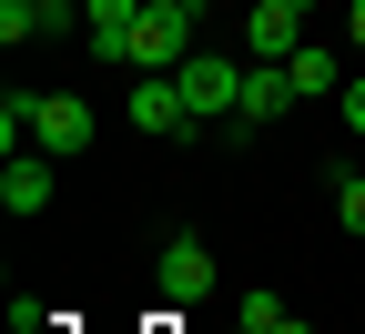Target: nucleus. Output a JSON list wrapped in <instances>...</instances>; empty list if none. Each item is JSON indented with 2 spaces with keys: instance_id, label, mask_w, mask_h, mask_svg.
Masks as SVG:
<instances>
[{
  "instance_id": "nucleus-1",
  "label": "nucleus",
  "mask_w": 365,
  "mask_h": 334,
  "mask_svg": "<svg viewBox=\"0 0 365 334\" xmlns=\"http://www.w3.org/2000/svg\"><path fill=\"white\" fill-rule=\"evenodd\" d=\"M304 11H314V0H244V51L254 61H294L304 41H314Z\"/></svg>"
},
{
  "instance_id": "nucleus-2",
  "label": "nucleus",
  "mask_w": 365,
  "mask_h": 334,
  "mask_svg": "<svg viewBox=\"0 0 365 334\" xmlns=\"http://www.w3.org/2000/svg\"><path fill=\"white\" fill-rule=\"evenodd\" d=\"M153 294H163V304H182V314L213 294V254L193 244V233H163V254H153Z\"/></svg>"
},
{
  "instance_id": "nucleus-3",
  "label": "nucleus",
  "mask_w": 365,
  "mask_h": 334,
  "mask_svg": "<svg viewBox=\"0 0 365 334\" xmlns=\"http://www.w3.org/2000/svg\"><path fill=\"white\" fill-rule=\"evenodd\" d=\"M173 81H182V102H193V122H234V102H244V61H223V51H193Z\"/></svg>"
},
{
  "instance_id": "nucleus-4",
  "label": "nucleus",
  "mask_w": 365,
  "mask_h": 334,
  "mask_svg": "<svg viewBox=\"0 0 365 334\" xmlns=\"http://www.w3.org/2000/svg\"><path fill=\"white\" fill-rule=\"evenodd\" d=\"M182 41H193V11H143V21H132V61H122V71H182V61H193Z\"/></svg>"
},
{
  "instance_id": "nucleus-5",
  "label": "nucleus",
  "mask_w": 365,
  "mask_h": 334,
  "mask_svg": "<svg viewBox=\"0 0 365 334\" xmlns=\"http://www.w3.org/2000/svg\"><path fill=\"white\" fill-rule=\"evenodd\" d=\"M132 132H153V142H173V132H203L173 71H143V81H132Z\"/></svg>"
},
{
  "instance_id": "nucleus-6",
  "label": "nucleus",
  "mask_w": 365,
  "mask_h": 334,
  "mask_svg": "<svg viewBox=\"0 0 365 334\" xmlns=\"http://www.w3.org/2000/svg\"><path fill=\"white\" fill-rule=\"evenodd\" d=\"M31 152H51V162H81V152H91V102L51 91V102L31 112Z\"/></svg>"
},
{
  "instance_id": "nucleus-7",
  "label": "nucleus",
  "mask_w": 365,
  "mask_h": 334,
  "mask_svg": "<svg viewBox=\"0 0 365 334\" xmlns=\"http://www.w3.org/2000/svg\"><path fill=\"white\" fill-rule=\"evenodd\" d=\"M294 102H304V91H294V71H284V61H244V102H234V122H244V132L284 122Z\"/></svg>"
},
{
  "instance_id": "nucleus-8",
  "label": "nucleus",
  "mask_w": 365,
  "mask_h": 334,
  "mask_svg": "<svg viewBox=\"0 0 365 334\" xmlns=\"http://www.w3.org/2000/svg\"><path fill=\"white\" fill-rule=\"evenodd\" d=\"M0 203L11 213H51V152H11L0 162Z\"/></svg>"
},
{
  "instance_id": "nucleus-9",
  "label": "nucleus",
  "mask_w": 365,
  "mask_h": 334,
  "mask_svg": "<svg viewBox=\"0 0 365 334\" xmlns=\"http://www.w3.org/2000/svg\"><path fill=\"white\" fill-rule=\"evenodd\" d=\"M284 71H294V91H304V102H314V91H345V61L325 51V41H304V51H294Z\"/></svg>"
},
{
  "instance_id": "nucleus-10",
  "label": "nucleus",
  "mask_w": 365,
  "mask_h": 334,
  "mask_svg": "<svg viewBox=\"0 0 365 334\" xmlns=\"http://www.w3.org/2000/svg\"><path fill=\"white\" fill-rule=\"evenodd\" d=\"M31 112H41V102H21V91L0 102V162H11V152H31Z\"/></svg>"
},
{
  "instance_id": "nucleus-11",
  "label": "nucleus",
  "mask_w": 365,
  "mask_h": 334,
  "mask_svg": "<svg viewBox=\"0 0 365 334\" xmlns=\"http://www.w3.org/2000/svg\"><path fill=\"white\" fill-rule=\"evenodd\" d=\"M335 213H345V233H365V172H335Z\"/></svg>"
},
{
  "instance_id": "nucleus-12",
  "label": "nucleus",
  "mask_w": 365,
  "mask_h": 334,
  "mask_svg": "<svg viewBox=\"0 0 365 334\" xmlns=\"http://www.w3.org/2000/svg\"><path fill=\"white\" fill-rule=\"evenodd\" d=\"M244 334H284V304H274V294H244Z\"/></svg>"
},
{
  "instance_id": "nucleus-13",
  "label": "nucleus",
  "mask_w": 365,
  "mask_h": 334,
  "mask_svg": "<svg viewBox=\"0 0 365 334\" xmlns=\"http://www.w3.org/2000/svg\"><path fill=\"white\" fill-rule=\"evenodd\" d=\"M345 132H365V71L345 81Z\"/></svg>"
},
{
  "instance_id": "nucleus-14",
  "label": "nucleus",
  "mask_w": 365,
  "mask_h": 334,
  "mask_svg": "<svg viewBox=\"0 0 365 334\" xmlns=\"http://www.w3.org/2000/svg\"><path fill=\"white\" fill-rule=\"evenodd\" d=\"M11 334H61V324L41 314V304H21V314H11Z\"/></svg>"
},
{
  "instance_id": "nucleus-15",
  "label": "nucleus",
  "mask_w": 365,
  "mask_h": 334,
  "mask_svg": "<svg viewBox=\"0 0 365 334\" xmlns=\"http://www.w3.org/2000/svg\"><path fill=\"white\" fill-rule=\"evenodd\" d=\"M345 31H355V51H365V0H345Z\"/></svg>"
},
{
  "instance_id": "nucleus-16",
  "label": "nucleus",
  "mask_w": 365,
  "mask_h": 334,
  "mask_svg": "<svg viewBox=\"0 0 365 334\" xmlns=\"http://www.w3.org/2000/svg\"><path fill=\"white\" fill-rule=\"evenodd\" d=\"M153 11H203V0H153Z\"/></svg>"
}]
</instances>
